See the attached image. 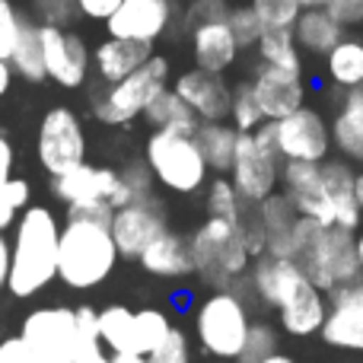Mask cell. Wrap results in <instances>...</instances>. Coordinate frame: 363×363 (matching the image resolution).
<instances>
[{"label":"cell","mask_w":363,"mask_h":363,"mask_svg":"<svg viewBox=\"0 0 363 363\" xmlns=\"http://www.w3.org/2000/svg\"><path fill=\"white\" fill-rule=\"evenodd\" d=\"M112 207L77 204L67 207V223L57 236V277L70 290H93L108 281L118 264V249L112 239Z\"/></svg>","instance_id":"6da1fadb"},{"label":"cell","mask_w":363,"mask_h":363,"mask_svg":"<svg viewBox=\"0 0 363 363\" xmlns=\"http://www.w3.org/2000/svg\"><path fill=\"white\" fill-rule=\"evenodd\" d=\"M290 258L303 268V274L313 281V287L322 290L325 296L332 290L351 287L363 277L354 233L341 230V226L313 223L306 217L296 220Z\"/></svg>","instance_id":"7a4b0ae2"},{"label":"cell","mask_w":363,"mask_h":363,"mask_svg":"<svg viewBox=\"0 0 363 363\" xmlns=\"http://www.w3.org/2000/svg\"><path fill=\"white\" fill-rule=\"evenodd\" d=\"M57 226L48 207H26L16 220V239L10 245V281L6 290L13 296H35L57 277Z\"/></svg>","instance_id":"3957f363"},{"label":"cell","mask_w":363,"mask_h":363,"mask_svg":"<svg viewBox=\"0 0 363 363\" xmlns=\"http://www.w3.org/2000/svg\"><path fill=\"white\" fill-rule=\"evenodd\" d=\"M188 242H191L194 274L213 290H233L239 277L249 274V264L255 258V249L236 220L207 217Z\"/></svg>","instance_id":"277c9868"},{"label":"cell","mask_w":363,"mask_h":363,"mask_svg":"<svg viewBox=\"0 0 363 363\" xmlns=\"http://www.w3.org/2000/svg\"><path fill=\"white\" fill-rule=\"evenodd\" d=\"M252 328V313L245 296L236 290H213L194 309V335L211 360H239Z\"/></svg>","instance_id":"5b68a950"},{"label":"cell","mask_w":363,"mask_h":363,"mask_svg":"<svg viewBox=\"0 0 363 363\" xmlns=\"http://www.w3.org/2000/svg\"><path fill=\"white\" fill-rule=\"evenodd\" d=\"M169 86V61L163 55H153L147 64H140L134 74H128L118 83H102V89L93 93V115L108 128L131 125L144 115V108L153 102L160 89Z\"/></svg>","instance_id":"8992f818"},{"label":"cell","mask_w":363,"mask_h":363,"mask_svg":"<svg viewBox=\"0 0 363 363\" xmlns=\"http://www.w3.org/2000/svg\"><path fill=\"white\" fill-rule=\"evenodd\" d=\"M281 166L284 160L277 157L274 121H264L252 134H239L233 166L226 176L236 185L242 204H258L274 191H281Z\"/></svg>","instance_id":"52a82bcc"},{"label":"cell","mask_w":363,"mask_h":363,"mask_svg":"<svg viewBox=\"0 0 363 363\" xmlns=\"http://www.w3.org/2000/svg\"><path fill=\"white\" fill-rule=\"evenodd\" d=\"M144 163L150 166L157 185L176 194L201 191L211 179V169H207L198 144H194V134L153 131L144 147Z\"/></svg>","instance_id":"ba28073f"},{"label":"cell","mask_w":363,"mask_h":363,"mask_svg":"<svg viewBox=\"0 0 363 363\" xmlns=\"http://www.w3.org/2000/svg\"><path fill=\"white\" fill-rule=\"evenodd\" d=\"M35 150L38 163L48 176H61V172L86 163V131H83L80 115L67 106L48 108L38 125Z\"/></svg>","instance_id":"9c48e42d"},{"label":"cell","mask_w":363,"mask_h":363,"mask_svg":"<svg viewBox=\"0 0 363 363\" xmlns=\"http://www.w3.org/2000/svg\"><path fill=\"white\" fill-rule=\"evenodd\" d=\"M245 277H249V287L255 294V300L264 309H274V313L294 306L296 300H303L313 290V281L303 274V268L294 258L268 255V252H258L252 258Z\"/></svg>","instance_id":"30bf717a"},{"label":"cell","mask_w":363,"mask_h":363,"mask_svg":"<svg viewBox=\"0 0 363 363\" xmlns=\"http://www.w3.org/2000/svg\"><path fill=\"white\" fill-rule=\"evenodd\" d=\"M274 144L284 163H325L332 153V131L328 118L313 106L290 112L274 121Z\"/></svg>","instance_id":"8fae6325"},{"label":"cell","mask_w":363,"mask_h":363,"mask_svg":"<svg viewBox=\"0 0 363 363\" xmlns=\"http://www.w3.org/2000/svg\"><path fill=\"white\" fill-rule=\"evenodd\" d=\"M38 38H42L45 55V74L64 89H80L93 67V51L86 48L83 35L70 32L67 26L38 23Z\"/></svg>","instance_id":"7c38bea8"},{"label":"cell","mask_w":363,"mask_h":363,"mask_svg":"<svg viewBox=\"0 0 363 363\" xmlns=\"http://www.w3.org/2000/svg\"><path fill=\"white\" fill-rule=\"evenodd\" d=\"M112 239L115 249H118L121 258H134L138 262L140 252L160 236V233L169 230V220H166V204L157 198V194H147V198H138L125 207H115L112 211Z\"/></svg>","instance_id":"4fadbf2b"},{"label":"cell","mask_w":363,"mask_h":363,"mask_svg":"<svg viewBox=\"0 0 363 363\" xmlns=\"http://www.w3.org/2000/svg\"><path fill=\"white\" fill-rule=\"evenodd\" d=\"M19 338L32 347L38 363H70L77 341V319L67 306H42L26 315Z\"/></svg>","instance_id":"5bb4252c"},{"label":"cell","mask_w":363,"mask_h":363,"mask_svg":"<svg viewBox=\"0 0 363 363\" xmlns=\"http://www.w3.org/2000/svg\"><path fill=\"white\" fill-rule=\"evenodd\" d=\"M51 194L67 207L108 204L115 211V207H121V179L118 169H112V166L80 163L61 176H51Z\"/></svg>","instance_id":"9a60e30c"},{"label":"cell","mask_w":363,"mask_h":363,"mask_svg":"<svg viewBox=\"0 0 363 363\" xmlns=\"http://www.w3.org/2000/svg\"><path fill=\"white\" fill-rule=\"evenodd\" d=\"M176 23V0H121V6L106 19L112 38L157 45Z\"/></svg>","instance_id":"2e32d148"},{"label":"cell","mask_w":363,"mask_h":363,"mask_svg":"<svg viewBox=\"0 0 363 363\" xmlns=\"http://www.w3.org/2000/svg\"><path fill=\"white\" fill-rule=\"evenodd\" d=\"M281 194L294 204L300 217L313 223L335 226L332 201L322 185V163H284L281 166Z\"/></svg>","instance_id":"e0dca14e"},{"label":"cell","mask_w":363,"mask_h":363,"mask_svg":"<svg viewBox=\"0 0 363 363\" xmlns=\"http://www.w3.org/2000/svg\"><path fill=\"white\" fill-rule=\"evenodd\" d=\"M249 83L264 121H281L290 112L306 106V80H303V74H290V70L258 64L255 74L249 77Z\"/></svg>","instance_id":"ac0fdd59"},{"label":"cell","mask_w":363,"mask_h":363,"mask_svg":"<svg viewBox=\"0 0 363 363\" xmlns=\"http://www.w3.org/2000/svg\"><path fill=\"white\" fill-rule=\"evenodd\" d=\"M172 89L198 115V121H226V115H230L233 86L226 83L223 74H211V70H201V67L182 70L172 80Z\"/></svg>","instance_id":"d6986e66"},{"label":"cell","mask_w":363,"mask_h":363,"mask_svg":"<svg viewBox=\"0 0 363 363\" xmlns=\"http://www.w3.org/2000/svg\"><path fill=\"white\" fill-rule=\"evenodd\" d=\"M319 335L332 347L363 354V300L357 294V284L328 294V315Z\"/></svg>","instance_id":"ffe728a7"},{"label":"cell","mask_w":363,"mask_h":363,"mask_svg":"<svg viewBox=\"0 0 363 363\" xmlns=\"http://www.w3.org/2000/svg\"><path fill=\"white\" fill-rule=\"evenodd\" d=\"M322 185L325 194L332 201V213H335V226L347 233H357L363 226V211L357 201V172L347 160H332L328 157L322 163Z\"/></svg>","instance_id":"44dd1931"},{"label":"cell","mask_w":363,"mask_h":363,"mask_svg":"<svg viewBox=\"0 0 363 363\" xmlns=\"http://www.w3.org/2000/svg\"><path fill=\"white\" fill-rule=\"evenodd\" d=\"M188 38H191L194 67L211 70V74H226V70L239 61V45H236V35H233L226 19L191 26Z\"/></svg>","instance_id":"7402d4cb"},{"label":"cell","mask_w":363,"mask_h":363,"mask_svg":"<svg viewBox=\"0 0 363 363\" xmlns=\"http://www.w3.org/2000/svg\"><path fill=\"white\" fill-rule=\"evenodd\" d=\"M157 55V45L150 42H131V38H112L108 35L106 42H99L93 48V70L102 83H118L125 80L128 74L147 64L150 57Z\"/></svg>","instance_id":"603a6c76"},{"label":"cell","mask_w":363,"mask_h":363,"mask_svg":"<svg viewBox=\"0 0 363 363\" xmlns=\"http://www.w3.org/2000/svg\"><path fill=\"white\" fill-rule=\"evenodd\" d=\"M328 131H332V150L341 160L363 163V86L341 93Z\"/></svg>","instance_id":"cb8c5ba5"},{"label":"cell","mask_w":363,"mask_h":363,"mask_svg":"<svg viewBox=\"0 0 363 363\" xmlns=\"http://www.w3.org/2000/svg\"><path fill=\"white\" fill-rule=\"evenodd\" d=\"M140 268L153 277H188L194 274V262H191V242L182 233H160L144 252H140Z\"/></svg>","instance_id":"d4e9b609"},{"label":"cell","mask_w":363,"mask_h":363,"mask_svg":"<svg viewBox=\"0 0 363 363\" xmlns=\"http://www.w3.org/2000/svg\"><path fill=\"white\" fill-rule=\"evenodd\" d=\"M345 35H347V29L328 13V6L303 10L294 23L296 45H300V51H306V55H313V57H325Z\"/></svg>","instance_id":"484cf974"},{"label":"cell","mask_w":363,"mask_h":363,"mask_svg":"<svg viewBox=\"0 0 363 363\" xmlns=\"http://www.w3.org/2000/svg\"><path fill=\"white\" fill-rule=\"evenodd\" d=\"M239 131L230 121H201L194 131V144H198L201 157H204L207 169L213 176H226L233 166V153H236Z\"/></svg>","instance_id":"4316f807"},{"label":"cell","mask_w":363,"mask_h":363,"mask_svg":"<svg viewBox=\"0 0 363 363\" xmlns=\"http://www.w3.org/2000/svg\"><path fill=\"white\" fill-rule=\"evenodd\" d=\"M325 80L338 93L363 86V38L345 35L332 51L325 55Z\"/></svg>","instance_id":"83f0119b"},{"label":"cell","mask_w":363,"mask_h":363,"mask_svg":"<svg viewBox=\"0 0 363 363\" xmlns=\"http://www.w3.org/2000/svg\"><path fill=\"white\" fill-rule=\"evenodd\" d=\"M140 118H147V125H150L153 131H179V134H194L201 125L198 115L182 102V96L172 86L160 89L150 106L144 108Z\"/></svg>","instance_id":"f1b7e54d"},{"label":"cell","mask_w":363,"mask_h":363,"mask_svg":"<svg viewBox=\"0 0 363 363\" xmlns=\"http://www.w3.org/2000/svg\"><path fill=\"white\" fill-rule=\"evenodd\" d=\"M325 315H328V296L313 287L303 300H296L294 306L281 309L277 322H281V328L290 338H313V335H319Z\"/></svg>","instance_id":"f546056e"},{"label":"cell","mask_w":363,"mask_h":363,"mask_svg":"<svg viewBox=\"0 0 363 363\" xmlns=\"http://www.w3.org/2000/svg\"><path fill=\"white\" fill-rule=\"evenodd\" d=\"M258 64H268L277 70L303 74V51L294 38V29H264L255 45Z\"/></svg>","instance_id":"4dcf8cb0"},{"label":"cell","mask_w":363,"mask_h":363,"mask_svg":"<svg viewBox=\"0 0 363 363\" xmlns=\"http://www.w3.org/2000/svg\"><path fill=\"white\" fill-rule=\"evenodd\" d=\"M10 70L16 77H23L26 83L48 80V74H45L42 38H38V23H32V19H23V29H19L16 48H13V55H10Z\"/></svg>","instance_id":"1f68e13d"},{"label":"cell","mask_w":363,"mask_h":363,"mask_svg":"<svg viewBox=\"0 0 363 363\" xmlns=\"http://www.w3.org/2000/svg\"><path fill=\"white\" fill-rule=\"evenodd\" d=\"M99 338L112 354L134 351V309L121 303L99 309Z\"/></svg>","instance_id":"d6a6232c"},{"label":"cell","mask_w":363,"mask_h":363,"mask_svg":"<svg viewBox=\"0 0 363 363\" xmlns=\"http://www.w3.org/2000/svg\"><path fill=\"white\" fill-rule=\"evenodd\" d=\"M204 207H207V217H223V220H236V223H242L245 204H242V198H239L236 185L230 182V176L207 179V185H204Z\"/></svg>","instance_id":"836d02e7"},{"label":"cell","mask_w":363,"mask_h":363,"mask_svg":"<svg viewBox=\"0 0 363 363\" xmlns=\"http://www.w3.org/2000/svg\"><path fill=\"white\" fill-rule=\"evenodd\" d=\"M169 332H172V322L163 309H150V306L138 309L134 313V354L150 357Z\"/></svg>","instance_id":"e575fe53"},{"label":"cell","mask_w":363,"mask_h":363,"mask_svg":"<svg viewBox=\"0 0 363 363\" xmlns=\"http://www.w3.org/2000/svg\"><path fill=\"white\" fill-rule=\"evenodd\" d=\"M226 121H230L239 134H252L255 128L264 125V115H262V108H258V99H255V93H252L249 80L233 83V99H230V115H226Z\"/></svg>","instance_id":"d590c367"},{"label":"cell","mask_w":363,"mask_h":363,"mask_svg":"<svg viewBox=\"0 0 363 363\" xmlns=\"http://www.w3.org/2000/svg\"><path fill=\"white\" fill-rule=\"evenodd\" d=\"M226 23H230L233 35H236L239 51L255 48L258 38H262V32H264L262 19H258V13L252 10V4H230V16H226Z\"/></svg>","instance_id":"8d00e7d4"},{"label":"cell","mask_w":363,"mask_h":363,"mask_svg":"<svg viewBox=\"0 0 363 363\" xmlns=\"http://www.w3.org/2000/svg\"><path fill=\"white\" fill-rule=\"evenodd\" d=\"M118 179H121V207L131 204V201H138V198L153 194V185H157V179H153L150 166H147L144 160H131V163H125L118 169Z\"/></svg>","instance_id":"74e56055"},{"label":"cell","mask_w":363,"mask_h":363,"mask_svg":"<svg viewBox=\"0 0 363 363\" xmlns=\"http://www.w3.org/2000/svg\"><path fill=\"white\" fill-rule=\"evenodd\" d=\"M249 4L264 29H294L296 16L303 13L300 0H249Z\"/></svg>","instance_id":"f35d334b"},{"label":"cell","mask_w":363,"mask_h":363,"mask_svg":"<svg viewBox=\"0 0 363 363\" xmlns=\"http://www.w3.org/2000/svg\"><path fill=\"white\" fill-rule=\"evenodd\" d=\"M29 194H32V188H29V182L26 179H13L10 176L4 185H0V233H4L6 226L16 223L19 211L29 207Z\"/></svg>","instance_id":"ab89813d"},{"label":"cell","mask_w":363,"mask_h":363,"mask_svg":"<svg viewBox=\"0 0 363 363\" xmlns=\"http://www.w3.org/2000/svg\"><path fill=\"white\" fill-rule=\"evenodd\" d=\"M277 345H281V338H277L274 325H268V322H252L249 338H245V347H242V354H239L236 363H258L262 357L274 354Z\"/></svg>","instance_id":"60d3db41"},{"label":"cell","mask_w":363,"mask_h":363,"mask_svg":"<svg viewBox=\"0 0 363 363\" xmlns=\"http://www.w3.org/2000/svg\"><path fill=\"white\" fill-rule=\"evenodd\" d=\"M23 13L13 0H0V57L10 61L13 48H16V38H19V29H23Z\"/></svg>","instance_id":"b9f144b4"},{"label":"cell","mask_w":363,"mask_h":363,"mask_svg":"<svg viewBox=\"0 0 363 363\" xmlns=\"http://www.w3.org/2000/svg\"><path fill=\"white\" fill-rule=\"evenodd\" d=\"M230 16V4L226 0H188V10L182 16L185 32L198 23H213V19H226Z\"/></svg>","instance_id":"7bdbcfd3"},{"label":"cell","mask_w":363,"mask_h":363,"mask_svg":"<svg viewBox=\"0 0 363 363\" xmlns=\"http://www.w3.org/2000/svg\"><path fill=\"white\" fill-rule=\"evenodd\" d=\"M153 363H188V338L182 328L172 325V332L163 338V345L150 354Z\"/></svg>","instance_id":"ee69618b"},{"label":"cell","mask_w":363,"mask_h":363,"mask_svg":"<svg viewBox=\"0 0 363 363\" xmlns=\"http://www.w3.org/2000/svg\"><path fill=\"white\" fill-rule=\"evenodd\" d=\"M328 13L338 19L345 29H357L363 26V0H332Z\"/></svg>","instance_id":"f6af8a7d"},{"label":"cell","mask_w":363,"mask_h":363,"mask_svg":"<svg viewBox=\"0 0 363 363\" xmlns=\"http://www.w3.org/2000/svg\"><path fill=\"white\" fill-rule=\"evenodd\" d=\"M77 13L83 19H93V23H106L115 10L121 6V0H74Z\"/></svg>","instance_id":"bcb514c9"},{"label":"cell","mask_w":363,"mask_h":363,"mask_svg":"<svg viewBox=\"0 0 363 363\" xmlns=\"http://www.w3.org/2000/svg\"><path fill=\"white\" fill-rule=\"evenodd\" d=\"M0 363H38V357L32 354V347L16 335V338L0 341Z\"/></svg>","instance_id":"7dc6e473"},{"label":"cell","mask_w":363,"mask_h":363,"mask_svg":"<svg viewBox=\"0 0 363 363\" xmlns=\"http://www.w3.org/2000/svg\"><path fill=\"white\" fill-rule=\"evenodd\" d=\"M13 160H16V153H13V144L0 134V185H4L6 179L13 176Z\"/></svg>","instance_id":"c3c4849f"},{"label":"cell","mask_w":363,"mask_h":363,"mask_svg":"<svg viewBox=\"0 0 363 363\" xmlns=\"http://www.w3.org/2000/svg\"><path fill=\"white\" fill-rule=\"evenodd\" d=\"M6 281H10V242L0 233V290H6Z\"/></svg>","instance_id":"681fc988"},{"label":"cell","mask_w":363,"mask_h":363,"mask_svg":"<svg viewBox=\"0 0 363 363\" xmlns=\"http://www.w3.org/2000/svg\"><path fill=\"white\" fill-rule=\"evenodd\" d=\"M112 363H153V360H150V357H144V354L121 351V354H112Z\"/></svg>","instance_id":"f907efd6"},{"label":"cell","mask_w":363,"mask_h":363,"mask_svg":"<svg viewBox=\"0 0 363 363\" xmlns=\"http://www.w3.org/2000/svg\"><path fill=\"white\" fill-rule=\"evenodd\" d=\"M10 83H13V70H10V61H4L0 57V96L10 89Z\"/></svg>","instance_id":"816d5d0a"},{"label":"cell","mask_w":363,"mask_h":363,"mask_svg":"<svg viewBox=\"0 0 363 363\" xmlns=\"http://www.w3.org/2000/svg\"><path fill=\"white\" fill-rule=\"evenodd\" d=\"M258 363H296L290 354H281V351H274V354H268V357H262Z\"/></svg>","instance_id":"f5cc1de1"},{"label":"cell","mask_w":363,"mask_h":363,"mask_svg":"<svg viewBox=\"0 0 363 363\" xmlns=\"http://www.w3.org/2000/svg\"><path fill=\"white\" fill-rule=\"evenodd\" d=\"M354 245H357V262H360V271H363V226L354 233Z\"/></svg>","instance_id":"db71d44e"},{"label":"cell","mask_w":363,"mask_h":363,"mask_svg":"<svg viewBox=\"0 0 363 363\" xmlns=\"http://www.w3.org/2000/svg\"><path fill=\"white\" fill-rule=\"evenodd\" d=\"M303 4V10H315V6H328L332 0H300Z\"/></svg>","instance_id":"11a10c76"},{"label":"cell","mask_w":363,"mask_h":363,"mask_svg":"<svg viewBox=\"0 0 363 363\" xmlns=\"http://www.w3.org/2000/svg\"><path fill=\"white\" fill-rule=\"evenodd\" d=\"M357 201H360V211H363V172H357Z\"/></svg>","instance_id":"9f6ffc18"},{"label":"cell","mask_w":363,"mask_h":363,"mask_svg":"<svg viewBox=\"0 0 363 363\" xmlns=\"http://www.w3.org/2000/svg\"><path fill=\"white\" fill-rule=\"evenodd\" d=\"M211 363H236V360H211Z\"/></svg>","instance_id":"6f0895ef"},{"label":"cell","mask_w":363,"mask_h":363,"mask_svg":"<svg viewBox=\"0 0 363 363\" xmlns=\"http://www.w3.org/2000/svg\"><path fill=\"white\" fill-rule=\"evenodd\" d=\"M35 4H51V0H35Z\"/></svg>","instance_id":"680465c9"}]
</instances>
